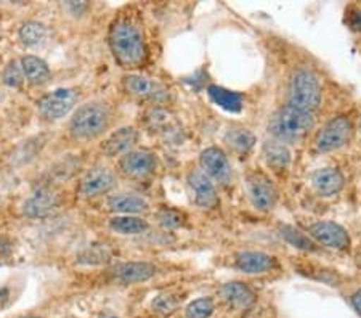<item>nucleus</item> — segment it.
Here are the masks:
<instances>
[{
  "mask_svg": "<svg viewBox=\"0 0 361 318\" xmlns=\"http://www.w3.org/2000/svg\"><path fill=\"white\" fill-rule=\"evenodd\" d=\"M262 156H264L267 166L271 167L273 171L286 169L290 163V149L288 148V145L278 142L275 138L264 143Z\"/></svg>",
  "mask_w": 361,
  "mask_h": 318,
  "instance_id": "4be33fe9",
  "label": "nucleus"
},
{
  "mask_svg": "<svg viewBox=\"0 0 361 318\" xmlns=\"http://www.w3.org/2000/svg\"><path fill=\"white\" fill-rule=\"evenodd\" d=\"M209 95H211L212 100L219 106L228 109V111L236 113L241 109V97L235 94V92H230L217 85H211L209 87Z\"/></svg>",
  "mask_w": 361,
  "mask_h": 318,
  "instance_id": "bb28decb",
  "label": "nucleus"
},
{
  "mask_svg": "<svg viewBox=\"0 0 361 318\" xmlns=\"http://www.w3.org/2000/svg\"><path fill=\"white\" fill-rule=\"evenodd\" d=\"M312 185L322 196H334L345 185L343 173L337 167H323L312 173Z\"/></svg>",
  "mask_w": 361,
  "mask_h": 318,
  "instance_id": "a211bd4d",
  "label": "nucleus"
},
{
  "mask_svg": "<svg viewBox=\"0 0 361 318\" xmlns=\"http://www.w3.org/2000/svg\"><path fill=\"white\" fill-rule=\"evenodd\" d=\"M200 164L202 172L211 178L222 185L230 183L233 177L231 164L228 161V156L225 154L222 148L219 147H209L204 149L200 156Z\"/></svg>",
  "mask_w": 361,
  "mask_h": 318,
  "instance_id": "9b49d317",
  "label": "nucleus"
},
{
  "mask_svg": "<svg viewBox=\"0 0 361 318\" xmlns=\"http://www.w3.org/2000/svg\"><path fill=\"white\" fill-rule=\"evenodd\" d=\"M21 318H39V317H21Z\"/></svg>",
  "mask_w": 361,
  "mask_h": 318,
  "instance_id": "e433bc0d",
  "label": "nucleus"
},
{
  "mask_svg": "<svg viewBox=\"0 0 361 318\" xmlns=\"http://www.w3.org/2000/svg\"><path fill=\"white\" fill-rule=\"evenodd\" d=\"M156 219H158V224L164 228H178L183 225V214L176 209H161L156 214Z\"/></svg>",
  "mask_w": 361,
  "mask_h": 318,
  "instance_id": "7c9ffc66",
  "label": "nucleus"
},
{
  "mask_svg": "<svg viewBox=\"0 0 361 318\" xmlns=\"http://www.w3.org/2000/svg\"><path fill=\"white\" fill-rule=\"evenodd\" d=\"M308 233H310L312 238L319 243V245L337 251L348 250V246H350L352 243L348 231L343 228L342 225L331 221H323L310 225Z\"/></svg>",
  "mask_w": 361,
  "mask_h": 318,
  "instance_id": "f8f14e48",
  "label": "nucleus"
},
{
  "mask_svg": "<svg viewBox=\"0 0 361 318\" xmlns=\"http://www.w3.org/2000/svg\"><path fill=\"white\" fill-rule=\"evenodd\" d=\"M63 8H65L69 15L74 16V18H82V16L90 10L89 2H65L63 4Z\"/></svg>",
  "mask_w": 361,
  "mask_h": 318,
  "instance_id": "473e14b6",
  "label": "nucleus"
},
{
  "mask_svg": "<svg viewBox=\"0 0 361 318\" xmlns=\"http://www.w3.org/2000/svg\"><path fill=\"white\" fill-rule=\"evenodd\" d=\"M323 90L318 78L310 69H297L289 79L288 105L300 111L313 113L322 105Z\"/></svg>",
  "mask_w": 361,
  "mask_h": 318,
  "instance_id": "20e7f679",
  "label": "nucleus"
},
{
  "mask_svg": "<svg viewBox=\"0 0 361 318\" xmlns=\"http://www.w3.org/2000/svg\"><path fill=\"white\" fill-rule=\"evenodd\" d=\"M156 271L158 269L153 264L130 260V262L116 264L114 267L109 269V275L124 285H133V283H145L151 280L156 275Z\"/></svg>",
  "mask_w": 361,
  "mask_h": 318,
  "instance_id": "2eb2a0df",
  "label": "nucleus"
},
{
  "mask_svg": "<svg viewBox=\"0 0 361 318\" xmlns=\"http://www.w3.org/2000/svg\"><path fill=\"white\" fill-rule=\"evenodd\" d=\"M246 185H247L250 201H252L255 209H259L262 212H270L275 209L279 198L278 188L265 172L262 171L249 172L246 177Z\"/></svg>",
  "mask_w": 361,
  "mask_h": 318,
  "instance_id": "0eeeda50",
  "label": "nucleus"
},
{
  "mask_svg": "<svg viewBox=\"0 0 361 318\" xmlns=\"http://www.w3.org/2000/svg\"><path fill=\"white\" fill-rule=\"evenodd\" d=\"M61 204V196L58 190L50 187V185H42V187L36 188L32 195L26 198L23 202L21 211L23 216L27 219H45L54 214Z\"/></svg>",
  "mask_w": 361,
  "mask_h": 318,
  "instance_id": "6e6552de",
  "label": "nucleus"
},
{
  "mask_svg": "<svg viewBox=\"0 0 361 318\" xmlns=\"http://www.w3.org/2000/svg\"><path fill=\"white\" fill-rule=\"evenodd\" d=\"M122 87L129 95L154 103L166 102L169 95V92L159 82L140 74H126L122 79Z\"/></svg>",
  "mask_w": 361,
  "mask_h": 318,
  "instance_id": "ddd939ff",
  "label": "nucleus"
},
{
  "mask_svg": "<svg viewBox=\"0 0 361 318\" xmlns=\"http://www.w3.org/2000/svg\"><path fill=\"white\" fill-rule=\"evenodd\" d=\"M138 130L132 126L121 127L114 130L106 140L102 143V153L106 158H122V156L132 152L138 143Z\"/></svg>",
  "mask_w": 361,
  "mask_h": 318,
  "instance_id": "dca6fc26",
  "label": "nucleus"
},
{
  "mask_svg": "<svg viewBox=\"0 0 361 318\" xmlns=\"http://www.w3.org/2000/svg\"><path fill=\"white\" fill-rule=\"evenodd\" d=\"M102 318H118V317H114V315H104V317H102Z\"/></svg>",
  "mask_w": 361,
  "mask_h": 318,
  "instance_id": "c9c22d12",
  "label": "nucleus"
},
{
  "mask_svg": "<svg viewBox=\"0 0 361 318\" xmlns=\"http://www.w3.org/2000/svg\"><path fill=\"white\" fill-rule=\"evenodd\" d=\"M108 44L114 60L122 68L135 69L147 61V40L142 29L130 20L119 18L113 23L108 32Z\"/></svg>",
  "mask_w": 361,
  "mask_h": 318,
  "instance_id": "f257e3e1",
  "label": "nucleus"
},
{
  "mask_svg": "<svg viewBox=\"0 0 361 318\" xmlns=\"http://www.w3.org/2000/svg\"><path fill=\"white\" fill-rule=\"evenodd\" d=\"M353 124L347 116H337L331 119L315 138V147L318 152L329 153L341 149L352 142L353 138Z\"/></svg>",
  "mask_w": 361,
  "mask_h": 318,
  "instance_id": "423d86ee",
  "label": "nucleus"
},
{
  "mask_svg": "<svg viewBox=\"0 0 361 318\" xmlns=\"http://www.w3.org/2000/svg\"><path fill=\"white\" fill-rule=\"evenodd\" d=\"M79 90L74 87H61V89H55L54 92H49L44 97H40L36 108L37 113L42 119L55 123L74 111L79 102Z\"/></svg>",
  "mask_w": 361,
  "mask_h": 318,
  "instance_id": "39448f33",
  "label": "nucleus"
},
{
  "mask_svg": "<svg viewBox=\"0 0 361 318\" xmlns=\"http://www.w3.org/2000/svg\"><path fill=\"white\" fill-rule=\"evenodd\" d=\"M352 304H353L355 310H357L361 315V289H358V291L352 296Z\"/></svg>",
  "mask_w": 361,
  "mask_h": 318,
  "instance_id": "f704fd0d",
  "label": "nucleus"
},
{
  "mask_svg": "<svg viewBox=\"0 0 361 318\" xmlns=\"http://www.w3.org/2000/svg\"><path fill=\"white\" fill-rule=\"evenodd\" d=\"M109 228L119 235H142L149 228L148 221L140 216H114L109 219Z\"/></svg>",
  "mask_w": 361,
  "mask_h": 318,
  "instance_id": "5701e85b",
  "label": "nucleus"
},
{
  "mask_svg": "<svg viewBox=\"0 0 361 318\" xmlns=\"http://www.w3.org/2000/svg\"><path fill=\"white\" fill-rule=\"evenodd\" d=\"M214 300L211 298H201L188 304L185 310L186 318H209L214 314Z\"/></svg>",
  "mask_w": 361,
  "mask_h": 318,
  "instance_id": "c756f323",
  "label": "nucleus"
},
{
  "mask_svg": "<svg viewBox=\"0 0 361 318\" xmlns=\"http://www.w3.org/2000/svg\"><path fill=\"white\" fill-rule=\"evenodd\" d=\"M235 267L249 275L265 274V271L275 267V257L260 251L238 252L235 257Z\"/></svg>",
  "mask_w": 361,
  "mask_h": 318,
  "instance_id": "6ab92c4d",
  "label": "nucleus"
},
{
  "mask_svg": "<svg viewBox=\"0 0 361 318\" xmlns=\"http://www.w3.org/2000/svg\"><path fill=\"white\" fill-rule=\"evenodd\" d=\"M2 82L10 89H18L25 82L21 65L16 60H10L2 71Z\"/></svg>",
  "mask_w": 361,
  "mask_h": 318,
  "instance_id": "c85d7f7f",
  "label": "nucleus"
},
{
  "mask_svg": "<svg viewBox=\"0 0 361 318\" xmlns=\"http://www.w3.org/2000/svg\"><path fill=\"white\" fill-rule=\"evenodd\" d=\"M171 121H172L171 113L161 106H153L147 114H145V123H147L149 130L161 132L166 126H169Z\"/></svg>",
  "mask_w": 361,
  "mask_h": 318,
  "instance_id": "cd10ccee",
  "label": "nucleus"
},
{
  "mask_svg": "<svg viewBox=\"0 0 361 318\" xmlns=\"http://www.w3.org/2000/svg\"><path fill=\"white\" fill-rule=\"evenodd\" d=\"M23 74H25V80L34 87L45 85L51 78L50 68L47 63L36 55H26L21 58L20 61Z\"/></svg>",
  "mask_w": 361,
  "mask_h": 318,
  "instance_id": "aec40b11",
  "label": "nucleus"
},
{
  "mask_svg": "<svg viewBox=\"0 0 361 318\" xmlns=\"http://www.w3.org/2000/svg\"><path fill=\"white\" fill-rule=\"evenodd\" d=\"M224 299L235 309H247L254 304L255 294L247 285L241 281H230L220 289Z\"/></svg>",
  "mask_w": 361,
  "mask_h": 318,
  "instance_id": "412c9836",
  "label": "nucleus"
},
{
  "mask_svg": "<svg viewBox=\"0 0 361 318\" xmlns=\"http://www.w3.org/2000/svg\"><path fill=\"white\" fill-rule=\"evenodd\" d=\"M111 121L113 113L106 103L89 102L74 109L68 123V132L74 140L92 142L106 134Z\"/></svg>",
  "mask_w": 361,
  "mask_h": 318,
  "instance_id": "f03ea898",
  "label": "nucleus"
},
{
  "mask_svg": "<svg viewBox=\"0 0 361 318\" xmlns=\"http://www.w3.org/2000/svg\"><path fill=\"white\" fill-rule=\"evenodd\" d=\"M116 187V176L108 167L97 166L87 171L80 178L78 192L84 200H95L108 195Z\"/></svg>",
  "mask_w": 361,
  "mask_h": 318,
  "instance_id": "9d476101",
  "label": "nucleus"
},
{
  "mask_svg": "<svg viewBox=\"0 0 361 318\" xmlns=\"http://www.w3.org/2000/svg\"><path fill=\"white\" fill-rule=\"evenodd\" d=\"M315 127L313 113L300 111L293 106H281L271 114L269 121V134L281 143H295L304 140Z\"/></svg>",
  "mask_w": 361,
  "mask_h": 318,
  "instance_id": "7ed1b4c3",
  "label": "nucleus"
},
{
  "mask_svg": "<svg viewBox=\"0 0 361 318\" xmlns=\"http://www.w3.org/2000/svg\"><path fill=\"white\" fill-rule=\"evenodd\" d=\"M178 304V299L176 296H172V294H159V296H156L153 299V304L151 305H153V310L158 312V314L169 315L177 310Z\"/></svg>",
  "mask_w": 361,
  "mask_h": 318,
  "instance_id": "2f4dec72",
  "label": "nucleus"
},
{
  "mask_svg": "<svg viewBox=\"0 0 361 318\" xmlns=\"http://www.w3.org/2000/svg\"><path fill=\"white\" fill-rule=\"evenodd\" d=\"M225 142L231 149L240 153H246L250 148L254 147L255 137L252 132L247 129H243V127H233L225 135Z\"/></svg>",
  "mask_w": 361,
  "mask_h": 318,
  "instance_id": "393cba45",
  "label": "nucleus"
},
{
  "mask_svg": "<svg viewBox=\"0 0 361 318\" xmlns=\"http://www.w3.org/2000/svg\"><path fill=\"white\" fill-rule=\"evenodd\" d=\"M18 37L21 44L27 49L39 47V45L44 44L47 39V27L44 23L40 21H25L18 29Z\"/></svg>",
  "mask_w": 361,
  "mask_h": 318,
  "instance_id": "b1692460",
  "label": "nucleus"
},
{
  "mask_svg": "<svg viewBox=\"0 0 361 318\" xmlns=\"http://www.w3.org/2000/svg\"><path fill=\"white\" fill-rule=\"evenodd\" d=\"M279 235H281V238L290 245L293 247H297V250H302V251H315L317 250V245L313 243L310 238L305 233H302L294 227H290V225H279Z\"/></svg>",
  "mask_w": 361,
  "mask_h": 318,
  "instance_id": "a878e982",
  "label": "nucleus"
},
{
  "mask_svg": "<svg viewBox=\"0 0 361 318\" xmlns=\"http://www.w3.org/2000/svg\"><path fill=\"white\" fill-rule=\"evenodd\" d=\"M108 209L116 216H142L149 211V202L142 196L133 193H118L109 196Z\"/></svg>",
  "mask_w": 361,
  "mask_h": 318,
  "instance_id": "f3484780",
  "label": "nucleus"
},
{
  "mask_svg": "<svg viewBox=\"0 0 361 318\" xmlns=\"http://www.w3.org/2000/svg\"><path fill=\"white\" fill-rule=\"evenodd\" d=\"M186 182L193 193V201L201 209H214L220 202L214 182L201 169H191L186 176Z\"/></svg>",
  "mask_w": 361,
  "mask_h": 318,
  "instance_id": "4468645a",
  "label": "nucleus"
},
{
  "mask_svg": "<svg viewBox=\"0 0 361 318\" xmlns=\"http://www.w3.org/2000/svg\"><path fill=\"white\" fill-rule=\"evenodd\" d=\"M347 25L350 26L352 31L361 32V8H350L347 13Z\"/></svg>",
  "mask_w": 361,
  "mask_h": 318,
  "instance_id": "72a5a7b5",
  "label": "nucleus"
},
{
  "mask_svg": "<svg viewBox=\"0 0 361 318\" xmlns=\"http://www.w3.org/2000/svg\"><path fill=\"white\" fill-rule=\"evenodd\" d=\"M119 172L133 181H145L153 176L158 167V158L149 149H132L119 158Z\"/></svg>",
  "mask_w": 361,
  "mask_h": 318,
  "instance_id": "1a4fd4ad",
  "label": "nucleus"
}]
</instances>
